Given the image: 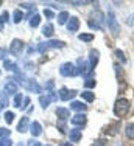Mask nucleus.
Segmentation results:
<instances>
[{"mask_svg": "<svg viewBox=\"0 0 134 146\" xmlns=\"http://www.w3.org/2000/svg\"><path fill=\"white\" fill-rule=\"evenodd\" d=\"M23 20V13L20 11V9H14L13 13V22L14 23H20Z\"/></svg>", "mask_w": 134, "mask_h": 146, "instance_id": "nucleus-24", "label": "nucleus"}, {"mask_svg": "<svg viewBox=\"0 0 134 146\" xmlns=\"http://www.w3.org/2000/svg\"><path fill=\"white\" fill-rule=\"evenodd\" d=\"M92 19H95V23H98L100 27H103L106 16H105L101 11H98V9H97V11H94V13H92Z\"/></svg>", "mask_w": 134, "mask_h": 146, "instance_id": "nucleus-18", "label": "nucleus"}, {"mask_svg": "<svg viewBox=\"0 0 134 146\" xmlns=\"http://www.w3.org/2000/svg\"><path fill=\"white\" fill-rule=\"evenodd\" d=\"M61 146H72V145H70V143H62Z\"/></svg>", "mask_w": 134, "mask_h": 146, "instance_id": "nucleus-46", "label": "nucleus"}, {"mask_svg": "<svg viewBox=\"0 0 134 146\" xmlns=\"http://www.w3.org/2000/svg\"><path fill=\"white\" fill-rule=\"evenodd\" d=\"M3 56H5V50H2V48H0V59H3Z\"/></svg>", "mask_w": 134, "mask_h": 146, "instance_id": "nucleus-45", "label": "nucleus"}, {"mask_svg": "<svg viewBox=\"0 0 134 146\" xmlns=\"http://www.w3.org/2000/svg\"><path fill=\"white\" fill-rule=\"evenodd\" d=\"M3 118H5V121H6L8 124H11V123H13V120H14V113H13V112H5Z\"/></svg>", "mask_w": 134, "mask_h": 146, "instance_id": "nucleus-32", "label": "nucleus"}, {"mask_svg": "<svg viewBox=\"0 0 134 146\" xmlns=\"http://www.w3.org/2000/svg\"><path fill=\"white\" fill-rule=\"evenodd\" d=\"M129 101L126 98H119L117 101H115L114 104V115L115 117H119V118H122V117H125L126 113L129 112Z\"/></svg>", "mask_w": 134, "mask_h": 146, "instance_id": "nucleus-1", "label": "nucleus"}, {"mask_svg": "<svg viewBox=\"0 0 134 146\" xmlns=\"http://www.w3.org/2000/svg\"><path fill=\"white\" fill-rule=\"evenodd\" d=\"M0 146H13V141L9 138H2L0 140Z\"/></svg>", "mask_w": 134, "mask_h": 146, "instance_id": "nucleus-38", "label": "nucleus"}, {"mask_svg": "<svg viewBox=\"0 0 134 146\" xmlns=\"http://www.w3.org/2000/svg\"><path fill=\"white\" fill-rule=\"evenodd\" d=\"M56 117L59 118V121H67L70 118V110L66 107H58L56 109Z\"/></svg>", "mask_w": 134, "mask_h": 146, "instance_id": "nucleus-13", "label": "nucleus"}, {"mask_svg": "<svg viewBox=\"0 0 134 146\" xmlns=\"http://www.w3.org/2000/svg\"><path fill=\"white\" fill-rule=\"evenodd\" d=\"M81 135H83V131H81L80 127L70 129V132H69V137H70V141H72V143H78L81 140Z\"/></svg>", "mask_w": 134, "mask_h": 146, "instance_id": "nucleus-12", "label": "nucleus"}, {"mask_svg": "<svg viewBox=\"0 0 134 146\" xmlns=\"http://www.w3.org/2000/svg\"><path fill=\"white\" fill-rule=\"evenodd\" d=\"M22 86H23V87H25L27 90H30V92L41 93V87L36 84V81H33V79H25V81L22 82Z\"/></svg>", "mask_w": 134, "mask_h": 146, "instance_id": "nucleus-10", "label": "nucleus"}, {"mask_svg": "<svg viewBox=\"0 0 134 146\" xmlns=\"http://www.w3.org/2000/svg\"><path fill=\"white\" fill-rule=\"evenodd\" d=\"M30 132H31V135L33 137H39V135L42 134V126L38 121H33L31 123V126H30Z\"/></svg>", "mask_w": 134, "mask_h": 146, "instance_id": "nucleus-16", "label": "nucleus"}, {"mask_svg": "<svg viewBox=\"0 0 134 146\" xmlns=\"http://www.w3.org/2000/svg\"><path fill=\"white\" fill-rule=\"evenodd\" d=\"M28 124H30V121H28V117H22L19 121V124H17V131L20 132V134H23V132L28 131Z\"/></svg>", "mask_w": 134, "mask_h": 146, "instance_id": "nucleus-17", "label": "nucleus"}, {"mask_svg": "<svg viewBox=\"0 0 134 146\" xmlns=\"http://www.w3.org/2000/svg\"><path fill=\"white\" fill-rule=\"evenodd\" d=\"M87 3H94V2H89V0H72L70 5L73 6H83V5H87Z\"/></svg>", "mask_w": 134, "mask_h": 146, "instance_id": "nucleus-29", "label": "nucleus"}, {"mask_svg": "<svg viewBox=\"0 0 134 146\" xmlns=\"http://www.w3.org/2000/svg\"><path fill=\"white\" fill-rule=\"evenodd\" d=\"M75 95H76V90H69L67 87L59 89V100H62V101H69V100H72Z\"/></svg>", "mask_w": 134, "mask_h": 146, "instance_id": "nucleus-7", "label": "nucleus"}, {"mask_svg": "<svg viewBox=\"0 0 134 146\" xmlns=\"http://www.w3.org/2000/svg\"><path fill=\"white\" fill-rule=\"evenodd\" d=\"M53 86H55L53 81H48L47 84H45V89H47V90H52V89H53Z\"/></svg>", "mask_w": 134, "mask_h": 146, "instance_id": "nucleus-42", "label": "nucleus"}, {"mask_svg": "<svg viewBox=\"0 0 134 146\" xmlns=\"http://www.w3.org/2000/svg\"><path fill=\"white\" fill-rule=\"evenodd\" d=\"M106 19H108V28H109V31H111V34L114 37H117L119 34H120V25H119L117 19H115V14L112 11H109Z\"/></svg>", "mask_w": 134, "mask_h": 146, "instance_id": "nucleus-2", "label": "nucleus"}, {"mask_svg": "<svg viewBox=\"0 0 134 146\" xmlns=\"http://www.w3.org/2000/svg\"><path fill=\"white\" fill-rule=\"evenodd\" d=\"M95 84H97V81L92 78H89V79H86V82H84V87H87V89H92L95 87Z\"/></svg>", "mask_w": 134, "mask_h": 146, "instance_id": "nucleus-33", "label": "nucleus"}, {"mask_svg": "<svg viewBox=\"0 0 134 146\" xmlns=\"http://www.w3.org/2000/svg\"><path fill=\"white\" fill-rule=\"evenodd\" d=\"M78 39L81 42H92L94 40V34H89V33H81L78 36Z\"/></svg>", "mask_w": 134, "mask_h": 146, "instance_id": "nucleus-26", "label": "nucleus"}, {"mask_svg": "<svg viewBox=\"0 0 134 146\" xmlns=\"http://www.w3.org/2000/svg\"><path fill=\"white\" fill-rule=\"evenodd\" d=\"M19 6H22V8H27V9H31V8H34V3H20Z\"/></svg>", "mask_w": 134, "mask_h": 146, "instance_id": "nucleus-40", "label": "nucleus"}, {"mask_svg": "<svg viewBox=\"0 0 134 146\" xmlns=\"http://www.w3.org/2000/svg\"><path fill=\"white\" fill-rule=\"evenodd\" d=\"M70 123L73 126H84L86 124V115L84 113H76V115H73L70 118Z\"/></svg>", "mask_w": 134, "mask_h": 146, "instance_id": "nucleus-11", "label": "nucleus"}, {"mask_svg": "<svg viewBox=\"0 0 134 146\" xmlns=\"http://www.w3.org/2000/svg\"><path fill=\"white\" fill-rule=\"evenodd\" d=\"M105 145H106V141H105V140H98V141H95L92 146H105Z\"/></svg>", "mask_w": 134, "mask_h": 146, "instance_id": "nucleus-43", "label": "nucleus"}, {"mask_svg": "<svg viewBox=\"0 0 134 146\" xmlns=\"http://www.w3.org/2000/svg\"><path fill=\"white\" fill-rule=\"evenodd\" d=\"M17 146H23V145H17Z\"/></svg>", "mask_w": 134, "mask_h": 146, "instance_id": "nucleus-48", "label": "nucleus"}, {"mask_svg": "<svg viewBox=\"0 0 134 146\" xmlns=\"http://www.w3.org/2000/svg\"><path fill=\"white\" fill-rule=\"evenodd\" d=\"M9 134H11L9 129H6V127H0V140H2V138H9Z\"/></svg>", "mask_w": 134, "mask_h": 146, "instance_id": "nucleus-30", "label": "nucleus"}, {"mask_svg": "<svg viewBox=\"0 0 134 146\" xmlns=\"http://www.w3.org/2000/svg\"><path fill=\"white\" fill-rule=\"evenodd\" d=\"M56 100H58V96L55 95V93H47V95H42V96H39V103H41V106L44 107H48V104H50L52 101H56Z\"/></svg>", "mask_w": 134, "mask_h": 146, "instance_id": "nucleus-9", "label": "nucleus"}, {"mask_svg": "<svg viewBox=\"0 0 134 146\" xmlns=\"http://www.w3.org/2000/svg\"><path fill=\"white\" fill-rule=\"evenodd\" d=\"M0 5H2V2H0Z\"/></svg>", "mask_w": 134, "mask_h": 146, "instance_id": "nucleus-49", "label": "nucleus"}, {"mask_svg": "<svg viewBox=\"0 0 134 146\" xmlns=\"http://www.w3.org/2000/svg\"><path fill=\"white\" fill-rule=\"evenodd\" d=\"M64 45L66 44L62 42V40H48V42L41 44L39 47H38V50H39V53H44V51L48 50V48H62Z\"/></svg>", "mask_w": 134, "mask_h": 146, "instance_id": "nucleus-5", "label": "nucleus"}, {"mask_svg": "<svg viewBox=\"0 0 134 146\" xmlns=\"http://www.w3.org/2000/svg\"><path fill=\"white\" fill-rule=\"evenodd\" d=\"M70 19V14L67 11H61L58 14V23L59 25H64V23H67V20Z\"/></svg>", "mask_w": 134, "mask_h": 146, "instance_id": "nucleus-22", "label": "nucleus"}, {"mask_svg": "<svg viewBox=\"0 0 134 146\" xmlns=\"http://www.w3.org/2000/svg\"><path fill=\"white\" fill-rule=\"evenodd\" d=\"M5 92L6 93H17V84L14 82V79H8V82L5 84Z\"/></svg>", "mask_w": 134, "mask_h": 146, "instance_id": "nucleus-19", "label": "nucleus"}, {"mask_svg": "<svg viewBox=\"0 0 134 146\" xmlns=\"http://www.w3.org/2000/svg\"><path fill=\"white\" fill-rule=\"evenodd\" d=\"M98 59H100V51L98 50H90L89 51V62H90V65L92 67H95V65L98 64Z\"/></svg>", "mask_w": 134, "mask_h": 146, "instance_id": "nucleus-15", "label": "nucleus"}, {"mask_svg": "<svg viewBox=\"0 0 134 146\" xmlns=\"http://www.w3.org/2000/svg\"><path fill=\"white\" fill-rule=\"evenodd\" d=\"M78 28H80V19L75 16H70V19L67 20V30L70 33H75V31H78Z\"/></svg>", "mask_w": 134, "mask_h": 146, "instance_id": "nucleus-8", "label": "nucleus"}, {"mask_svg": "<svg viewBox=\"0 0 134 146\" xmlns=\"http://www.w3.org/2000/svg\"><path fill=\"white\" fill-rule=\"evenodd\" d=\"M3 68L5 70H8V72H17V65H16V62H13V61H9V59H5L3 61Z\"/></svg>", "mask_w": 134, "mask_h": 146, "instance_id": "nucleus-20", "label": "nucleus"}, {"mask_svg": "<svg viewBox=\"0 0 134 146\" xmlns=\"http://www.w3.org/2000/svg\"><path fill=\"white\" fill-rule=\"evenodd\" d=\"M80 75L83 76H90L94 73V67L90 65L89 61H83V59H80Z\"/></svg>", "mask_w": 134, "mask_h": 146, "instance_id": "nucleus-6", "label": "nucleus"}, {"mask_svg": "<svg viewBox=\"0 0 134 146\" xmlns=\"http://www.w3.org/2000/svg\"><path fill=\"white\" fill-rule=\"evenodd\" d=\"M22 101H23V96L20 95V93H16V96H14V101H13V104H14V107H22Z\"/></svg>", "mask_w": 134, "mask_h": 146, "instance_id": "nucleus-27", "label": "nucleus"}, {"mask_svg": "<svg viewBox=\"0 0 134 146\" xmlns=\"http://www.w3.org/2000/svg\"><path fill=\"white\" fill-rule=\"evenodd\" d=\"M8 19H9V14H8V11H5V13H2V14H0V23H5V22H8Z\"/></svg>", "mask_w": 134, "mask_h": 146, "instance_id": "nucleus-35", "label": "nucleus"}, {"mask_svg": "<svg viewBox=\"0 0 134 146\" xmlns=\"http://www.w3.org/2000/svg\"><path fill=\"white\" fill-rule=\"evenodd\" d=\"M126 25H128V27H134V13L131 16H128V19H126Z\"/></svg>", "mask_w": 134, "mask_h": 146, "instance_id": "nucleus-39", "label": "nucleus"}, {"mask_svg": "<svg viewBox=\"0 0 134 146\" xmlns=\"http://www.w3.org/2000/svg\"><path fill=\"white\" fill-rule=\"evenodd\" d=\"M87 25H89V28H92V30H103V27H100L98 23H95L94 20H89V22H87Z\"/></svg>", "mask_w": 134, "mask_h": 146, "instance_id": "nucleus-34", "label": "nucleus"}, {"mask_svg": "<svg viewBox=\"0 0 134 146\" xmlns=\"http://www.w3.org/2000/svg\"><path fill=\"white\" fill-rule=\"evenodd\" d=\"M55 33V28L52 23H47V25H44V28H42V34H44L45 37H52Z\"/></svg>", "mask_w": 134, "mask_h": 146, "instance_id": "nucleus-21", "label": "nucleus"}, {"mask_svg": "<svg viewBox=\"0 0 134 146\" xmlns=\"http://www.w3.org/2000/svg\"><path fill=\"white\" fill-rule=\"evenodd\" d=\"M3 30V23H0V31H2Z\"/></svg>", "mask_w": 134, "mask_h": 146, "instance_id": "nucleus-47", "label": "nucleus"}, {"mask_svg": "<svg viewBox=\"0 0 134 146\" xmlns=\"http://www.w3.org/2000/svg\"><path fill=\"white\" fill-rule=\"evenodd\" d=\"M47 146H50V145H47Z\"/></svg>", "mask_w": 134, "mask_h": 146, "instance_id": "nucleus-51", "label": "nucleus"}, {"mask_svg": "<svg viewBox=\"0 0 134 146\" xmlns=\"http://www.w3.org/2000/svg\"><path fill=\"white\" fill-rule=\"evenodd\" d=\"M81 98H83L84 101H87V103H92L95 100V93H92L90 90H86V92L81 93Z\"/></svg>", "mask_w": 134, "mask_h": 146, "instance_id": "nucleus-25", "label": "nucleus"}, {"mask_svg": "<svg viewBox=\"0 0 134 146\" xmlns=\"http://www.w3.org/2000/svg\"><path fill=\"white\" fill-rule=\"evenodd\" d=\"M125 135L129 140H134V123H129L125 126Z\"/></svg>", "mask_w": 134, "mask_h": 146, "instance_id": "nucleus-23", "label": "nucleus"}, {"mask_svg": "<svg viewBox=\"0 0 134 146\" xmlns=\"http://www.w3.org/2000/svg\"><path fill=\"white\" fill-rule=\"evenodd\" d=\"M39 22H41V16L39 14H34L33 17H31V20H30V27H31V28H36V27L39 25Z\"/></svg>", "mask_w": 134, "mask_h": 146, "instance_id": "nucleus-28", "label": "nucleus"}, {"mask_svg": "<svg viewBox=\"0 0 134 146\" xmlns=\"http://www.w3.org/2000/svg\"><path fill=\"white\" fill-rule=\"evenodd\" d=\"M114 54L122 61V64H126V58H125V54H123V51H122V50H115V51H114Z\"/></svg>", "mask_w": 134, "mask_h": 146, "instance_id": "nucleus-31", "label": "nucleus"}, {"mask_svg": "<svg viewBox=\"0 0 134 146\" xmlns=\"http://www.w3.org/2000/svg\"><path fill=\"white\" fill-rule=\"evenodd\" d=\"M59 73H61L62 76H66V78H69V76L80 75V70L75 64H72V62H64V64H61V67H59Z\"/></svg>", "mask_w": 134, "mask_h": 146, "instance_id": "nucleus-3", "label": "nucleus"}, {"mask_svg": "<svg viewBox=\"0 0 134 146\" xmlns=\"http://www.w3.org/2000/svg\"><path fill=\"white\" fill-rule=\"evenodd\" d=\"M44 16L47 17V19H55V14H53V11H52V9H47V8L44 9Z\"/></svg>", "mask_w": 134, "mask_h": 146, "instance_id": "nucleus-37", "label": "nucleus"}, {"mask_svg": "<svg viewBox=\"0 0 134 146\" xmlns=\"http://www.w3.org/2000/svg\"><path fill=\"white\" fill-rule=\"evenodd\" d=\"M70 109L76 110L78 113H84V112H86V109H87V106L83 101H72V104H70Z\"/></svg>", "mask_w": 134, "mask_h": 146, "instance_id": "nucleus-14", "label": "nucleus"}, {"mask_svg": "<svg viewBox=\"0 0 134 146\" xmlns=\"http://www.w3.org/2000/svg\"><path fill=\"white\" fill-rule=\"evenodd\" d=\"M58 129L61 134H66L67 132V127H66V121H59V124H58Z\"/></svg>", "mask_w": 134, "mask_h": 146, "instance_id": "nucleus-36", "label": "nucleus"}, {"mask_svg": "<svg viewBox=\"0 0 134 146\" xmlns=\"http://www.w3.org/2000/svg\"><path fill=\"white\" fill-rule=\"evenodd\" d=\"M31 146H41V143H39V141H33V140H31Z\"/></svg>", "mask_w": 134, "mask_h": 146, "instance_id": "nucleus-44", "label": "nucleus"}, {"mask_svg": "<svg viewBox=\"0 0 134 146\" xmlns=\"http://www.w3.org/2000/svg\"><path fill=\"white\" fill-rule=\"evenodd\" d=\"M23 47H25V44L20 39H13L11 45H9V53L14 54V56H20L23 51Z\"/></svg>", "mask_w": 134, "mask_h": 146, "instance_id": "nucleus-4", "label": "nucleus"}, {"mask_svg": "<svg viewBox=\"0 0 134 146\" xmlns=\"http://www.w3.org/2000/svg\"><path fill=\"white\" fill-rule=\"evenodd\" d=\"M28 104H30V98H23V101H22V107H20V109H27Z\"/></svg>", "mask_w": 134, "mask_h": 146, "instance_id": "nucleus-41", "label": "nucleus"}, {"mask_svg": "<svg viewBox=\"0 0 134 146\" xmlns=\"http://www.w3.org/2000/svg\"><path fill=\"white\" fill-rule=\"evenodd\" d=\"M0 73H2V70H0Z\"/></svg>", "mask_w": 134, "mask_h": 146, "instance_id": "nucleus-50", "label": "nucleus"}]
</instances>
